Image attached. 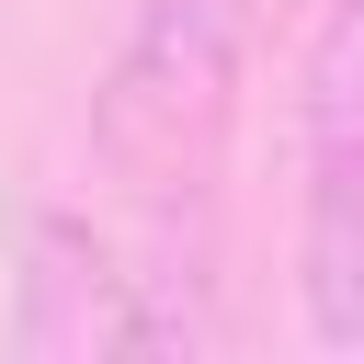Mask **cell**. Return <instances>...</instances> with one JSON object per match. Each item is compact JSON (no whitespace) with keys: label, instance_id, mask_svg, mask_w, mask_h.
Instances as JSON below:
<instances>
[{"label":"cell","instance_id":"cell-1","mask_svg":"<svg viewBox=\"0 0 364 364\" xmlns=\"http://www.w3.org/2000/svg\"><path fill=\"white\" fill-rule=\"evenodd\" d=\"M250 57H262V0H136L114 68L91 91V159L159 216L205 205Z\"/></svg>","mask_w":364,"mask_h":364},{"label":"cell","instance_id":"cell-3","mask_svg":"<svg viewBox=\"0 0 364 364\" xmlns=\"http://www.w3.org/2000/svg\"><path fill=\"white\" fill-rule=\"evenodd\" d=\"M296 307L318 353L364 364V171H307L296 205Z\"/></svg>","mask_w":364,"mask_h":364},{"label":"cell","instance_id":"cell-4","mask_svg":"<svg viewBox=\"0 0 364 364\" xmlns=\"http://www.w3.org/2000/svg\"><path fill=\"white\" fill-rule=\"evenodd\" d=\"M296 159L364 171V0H330L296 57Z\"/></svg>","mask_w":364,"mask_h":364},{"label":"cell","instance_id":"cell-2","mask_svg":"<svg viewBox=\"0 0 364 364\" xmlns=\"http://www.w3.org/2000/svg\"><path fill=\"white\" fill-rule=\"evenodd\" d=\"M216 330L193 307L159 296V273H136L91 216L46 205L23 228V273H11V353L23 364H136V353H205Z\"/></svg>","mask_w":364,"mask_h":364}]
</instances>
